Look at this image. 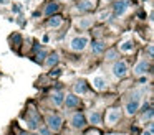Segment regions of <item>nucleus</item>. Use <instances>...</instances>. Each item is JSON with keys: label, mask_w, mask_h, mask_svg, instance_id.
Listing matches in <instances>:
<instances>
[{"label": "nucleus", "mask_w": 154, "mask_h": 135, "mask_svg": "<svg viewBox=\"0 0 154 135\" xmlns=\"http://www.w3.org/2000/svg\"><path fill=\"white\" fill-rule=\"evenodd\" d=\"M143 94L144 92L141 91V89H134V91L129 92V99L126 101V105H124L128 115H134L137 110H139L141 101H143Z\"/></svg>", "instance_id": "nucleus-1"}, {"label": "nucleus", "mask_w": 154, "mask_h": 135, "mask_svg": "<svg viewBox=\"0 0 154 135\" xmlns=\"http://www.w3.org/2000/svg\"><path fill=\"white\" fill-rule=\"evenodd\" d=\"M45 124H47V128L53 134V132H60L61 125H63V119L57 114H48L45 117Z\"/></svg>", "instance_id": "nucleus-2"}, {"label": "nucleus", "mask_w": 154, "mask_h": 135, "mask_svg": "<svg viewBox=\"0 0 154 135\" xmlns=\"http://www.w3.org/2000/svg\"><path fill=\"white\" fill-rule=\"evenodd\" d=\"M86 117H85V114H81V112H75L73 115H71L70 119V125L75 128V130H81V128L86 127Z\"/></svg>", "instance_id": "nucleus-3"}, {"label": "nucleus", "mask_w": 154, "mask_h": 135, "mask_svg": "<svg viewBox=\"0 0 154 135\" xmlns=\"http://www.w3.org/2000/svg\"><path fill=\"white\" fill-rule=\"evenodd\" d=\"M121 109L119 107H111L109 110L106 112V125H109V127H113V125H116L118 122L121 120Z\"/></svg>", "instance_id": "nucleus-4"}, {"label": "nucleus", "mask_w": 154, "mask_h": 135, "mask_svg": "<svg viewBox=\"0 0 154 135\" xmlns=\"http://www.w3.org/2000/svg\"><path fill=\"white\" fill-rule=\"evenodd\" d=\"M88 41H90L88 36H76V38L71 40L70 48L73 49V51H83V49L88 46Z\"/></svg>", "instance_id": "nucleus-5"}, {"label": "nucleus", "mask_w": 154, "mask_h": 135, "mask_svg": "<svg viewBox=\"0 0 154 135\" xmlns=\"http://www.w3.org/2000/svg\"><path fill=\"white\" fill-rule=\"evenodd\" d=\"M128 71H129V68H128V64L124 61H118L113 64V74L114 78H124V76L128 74Z\"/></svg>", "instance_id": "nucleus-6"}, {"label": "nucleus", "mask_w": 154, "mask_h": 135, "mask_svg": "<svg viewBox=\"0 0 154 135\" xmlns=\"http://www.w3.org/2000/svg\"><path fill=\"white\" fill-rule=\"evenodd\" d=\"M63 104H65V107H66L68 110L76 109V107H80V97H78V95H75V94H65Z\"/></svg>", "instance_id": "nucleus-7"}, {"label": "nucleus", "mask_w": 154, "mask_h": 135, "mask_svg": "<svg viewBox=\"0 0 154 135\" xmlns=\"http://www.w3.org/2000/svg\"><path fill=\"white\" fill-rule=\"evenodd\" d=\"M128 8H129L128 0H118V2L114 3V7H113V12H114L116 16H121V15H124V12H126Z\"/></svg>", "instance_id": "nucleus-8"}, {"label": "nucleus", "mask_w": 154, "mask_h": 135, "mask_svg": "<svg viewBox=\"0 0 154 135\" xmlns=\"http://www.w3.org/2000/svg\"><path fill=\"white\" fill-rule=\"evenodd\" d=\"M96 7V0H80L76 5V8L80 12H91Z\"/></svg>", "instance_id": "nucleus-9"}, {"label": "nucleus", "mask_w": 154, "mask_h": 135, "mask_svg": "<svg viewBox=\"0 0 154 135\" xmlns=\"http://www.w3.org/2000/svg\"><path fill=\"white\" fill-rule=\"evenodd\" d=\"M86 92H88V86H86V82H85L83 79L75 82V86H73V94L75 95H78V97H80V95L86 94Z\"/></svg>", "instance_id": "nucleus-10"}, {"label": "nucleus", "mask_w": 154, "mask_h": 135, "mask_svg": "<svg viewBox=\"0 0 154 135\" xmlns=\"http://www.w3.org/2000/svg\"><path fill=\"white\" fill-rule=\"evenodd\" d=\"M85 117H86V122L91 125H100L101 124V114L98 110H90L88 115H85Z\"/></svg>", "instance_id": "nucleus-11"}, {"label": "nucleus", "mask_w": 154, "mask_h": 135, "mask_svg": "<svg viewBox=\"0 0 154 135\" xmlns=\"http://www.w3.org/2000/svg\"><path fill=\"white\" fill-rule=\"evenodd\" d=\"M93 87L96 91H104L108 87V81L103 78V76H94L93 78Z\"/></svg>", "instance_id": "nucleus-12"}, {"label": "nucleus", "mask_w": 154, "mask_h": 135, "mask_svg": "<svg viewBox=\"0 0 154 135\" xmlns=\"http://www.w3.org/2000/svg\"><path fill=\"white\" fill-rule=\"evenodd\" d=\"M147 69H149V64H147V63L143 59V61H139L136 66H134L133 72L136 76H143V74H146V72H147Z\"/></svg>", "instance_id": "nucleus-13"}, {"label": "nucleus", "mask_w": 154, "mask_h": 135, "mask_svg": "<svg viewBox=\"0 0 154 135\" xmlns=\"http://www.w3.org/2000/svg\"><path fill=\"white\" fill-rule=\"evenodd\" d=\"M50 99H51V102H53L55 105H61L63 104V99H65V92H61V91H55V92H51V95H50Z\"/></svg>", "instance_id": "nucleus-14"}, {"label": "nucleus", "mask_w": 154, "mask_h": 135, "mask_svg": "<svg viewBox=\"0 0 154 135\" xmlns=\"http://www.w3.org/2000/svg\"><path fill=\"white\" fill-rule=\"evenodd\" d=\"M61 23H63V18H61L60 15H51L50 20H48V26H50V28H58Z\"/></svg>", "instance_id": "nucleus-15"}, {"label": "nucleus", "mask_w": 154, "mask_h": 135, "mask_svg": "<svg viewBox=\"0 0 154 135\" xmlns=\"http://www.w3.org/2000/svg\"><path fill=\"white\" fill-rule=\"evenodd\" d=\"M58 10H60V5H58L57 2H50L47 7H45V13H47L48 16H51L53 13H57Z\"/></svg>", "instance_id": "nucleus-16"}, {"label": "nucleus", "mask_w": 154, "mask_h": 135, "mask_svg": "<svg viewBox=\"0 0 154 135\" xmlns=\"http://www.w3.org/2000/svg\"><path fill=\"white\" fill-rule=\"evenodd\" d=\"M91 51L96 53V54L103 53L104 51V43L103 41H93V45H91Z\"/></svg>", "instance_id": "nucleus-17"}, {"label": "nucleus", "mask_w": 154, "mask_h": 135, "mask_svg": "<svg viewBox=\"0 0 154 135\" xmlns=\"http://www.w3.org/2000/svg\"><path fill=\"white\" fill-rule=\"evenodd\" d=\"M119 49H121V51H124V53H129V51H133V49H134V41H131V40H128V41H124L123 45L119 46Z\"/></svg>", "instance_id": "nucleus-18"}, {"label": "nucleus", "mask_w": 154, "mask_h": 135, "mask_svg": "<svg viewBox=\"0 0 154 135\" xmlns=\"http://www.w3.org/2000/svg\"><path fill=\"white\" fill-rule=\"evenodd\" d=\"M57 63H58V54H57V53H53V54H50L47 58V66H48V68H53Z\"/></svg>", "instance_id": "nucleus-19"}, {"label": "nucleus", "mask_w": 154, "mask_h": 135, "mask_svg": "<svg viewBox=\"0 0 154 135\" xmlns=\"http://www.w3.org/2000/svg\"><path fill=\"white\" fill-rule=\"evenodd\" d=\"M118 58V51L116 49H109V51H106V59H109V61H113V59Z\"/></svg>", "instance_id": "nucleus-20"}, {"label": "nucleus", "mask_w": 154, "mask_h": 135, "mask_svg": "<svg viewBox=\"0 0 154 135\" xmlns=\"http://www.w3.org/2000/svg\"><path fill=\"white\" fill-rule=\"evenodd\" d=\"M111 13L108 12V10H103V12H100V15H98V20H108L109 18Z\"/></svg>", "instance_id": "nucleus-21"}, {"label": "nucleus", "mask_w": 154, "mask_h": 135, "mask_svg": "<svg viewBox=\"0 0 154 135\" xmlns=\"http://www.w3.org/2000/svg\"><path fill=\"white\" fill-rule=\"evenodd\" d=\"M91 23H93V20H81V22L78 23V26H80V28H88Z\"/></svg>", "instance_id": "nucleus-22"}, {"label": "nucleus", "mask_w": 154, "mask_h": 135, "mask_svg": "<svg viewBox=\"0 0 154 135\" xmlns=\"http://www.w3.org/2000/svg\"><path fill=\"white\" fill-rule=\"evenodd\" d=\"M38 135H51V132L47 127H38Z\"/></svg>", "instance_id": "nucleus-23"}, {"label": "nucleus", "mask_w": 154, "mask_h": 135, "mask_svg": "<svg viewBox=\"0 0 154 135\" xmlns=\"http://www.w3.org/2000/svg\"><path fill=\"white\" fill-rule=\"evenodd\" d=\"M45 56H47V54H45V51H40V53L37 54V59H38V61H43Z\"/></svg>", "instance_id": "nucleus-24"}, {"label": "nucleus", "mask_w": 154, "mask_h": 135, "mask_svg": "<svg viewBox=\"0 0 154 135\" xmlns=\"http://www.w3.org/2000/svg\"><path fill=\"white\" fill-rule=\"evenodd\" d=\"M147 54H149V58H152V54H154V48H152V45L147 46Z\"/></svg>", "instance_id": "nucleus-25"}, {"label": "nucleus", "mask_w": 154, "mask_h": 135, "mask_svg": "<svg viewBox=\"0 0 154 135\" xmlns=\"http://www.w3.org/2000/svg\"><path fill=\"white\" fill-rule=\"evenodd\" d=\"M143 135H152V130H149V128H147V130L143 132Z\"/></svg>", "instance_id": "nucleus-26"}, {"label": "nucleus", "mask_w": 154, "mask_h": 135, "mask_svg": "<svg viewBox=\"0 0 154 135\" xmlns=\"http://www.w3.org/2000/svg\"><path fill=\"white\" fill-rule=\"evenodd\" d=\"M58 74H60V71H57V69H55V71H51V72H50V76H58Z\"/></svg>", "instance_id": "nucleus-27"}, {"label": "nucleus", "mask_w": 154, "mask_h": 135, "mask_svg": "<svg viewBox=\"0 0 154 135\" xmlns=\"http://www.w3.org/2000/svg\"><path fill=\"white\" fill-rule=\"evenodd\" d=\"M12 10H14V12H15V13H17V12H18V10H20V7H18V5H15V7H14V8H12Z\"/></svg>", "instance_id": "nucleus-28"}, {"label": "nucleus", "mask_w": 154, "mask_h": 135, "mask_svg": "<svg viewBox=\"0 0 154 135\" xmlns=\"http://www.w3.org/2000/svg\"><path fill=\"white\" fill-rule=\"evenodd\" d=\"M20 135H32V132H22Z\"/></svg>", "instance_id": "nucleus-29"}, {"label": "nucleus", "mask_w": 154, "mask_h": 135, "mask_svg": "<svg viewBox=\"0 0 154 135\" xmlns=\"http://www.w3.org/2000/svg\"><path fill=\"white\" fill-rule=\"evenodd\" d=\"M32 135H38V134H32Z\"/></svg>", "instance_id": "nucleus-30"}, {"label": "nucleus", "mask_w": 154, "mask_h": 135, "mask_svg": "<svg viewBox=\"0 0 154 135\" xmlns=\"http://www.w3.org/2000/svg\"><path fill=\"white\" fill-rule=\"evenodd\" d=\"M2 2H4V0H0V3H2Z\"/></svg>", "instance_id": "nucleus-31"}]
</instances>
